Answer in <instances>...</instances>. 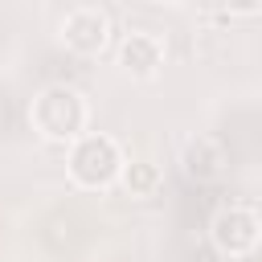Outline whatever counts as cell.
Masks as SVG:
<instances>
[{"instance_id": "cell-2", "label": "cell", "mask_w": 262, "mask_h": 262, "mask_svg": "<svg viewBox=\"0 0 262 262\" xmlns=\"http://www.w3.org/2000/svg\"><path fill=\"white\" fill-rule=\"evenodd\" d=\"M127 156L119 147L115 135H102V131H86L82 139L70 143V156H66V168H70V180L78 188H111L119 184V172H123Z\"/></svg>"}, {"instance_id": "cell-6", "label": "cell", "mask_w": 262, "mask_h": 262, "mask_svg": "<svg viewBox=\"0 0 262 262\" xmlns=\"http://www.w3.org/2000/svg\"><path fill=\"white\" fill-rule=\"evenodd\" d=\"M229 168V147L221 135H192L188 147H184V172L201 184L209 180H221Z\"/></svg>"}, {"instance_id": "cell-8", "label": "cell", "mask_w": 262, "mask_h": 262, "mask_svg": "<svg viewBox=\"0 0 262 262\" xmlns=\"http://www.w3.org/2000/svg\"><path fill=\"white\" fill-rule=\"evenodd\" d=\"M233 262H258V254H246V258H233Z\"/></svg>"}, {"instance_id": "cell-4", "label": "cell", "mask_w": 262, "mask_h": 262, "mask_svg": "<svg viewBox=\"0 0 262 262\" xmlns=\"http://www.w3.org/2000/svg\"><path fill=\"white\" fill-rule=\"evenodd\" d=\"M57 41L78 57H94L111 41V16L98 4H74L57 25Z\"/></svg>"}, {"instance_id": "cell-3", "label": "cell", "mask_w": 262, "mask_h": 262, "mask_svg": "<svg viewBox=\"0 0 262 262\" xmlns=\"http://www.w3.org/2000/svg\"><path fill=\"white\" fill-rule=\"evenodd\" d=\"M209 237L217 246V254H225L229 262L233 258H246V254H258V237H262V221L250 205H225L213 213L209 221Z\"/></svg>"}, {"instance_id": "cell-1", "label": "cell", "mask_w": 262, "mask_h": 262, "mask_svg": "<svg viewBox=\"0 0 262 262\" xmlns=\"http://www.w3.org/2000/svg\"><path fill=\"white\" fill-rule=\"evenodd\" d=\"M86 123H90V106L82 98V90L66 86V82H49L33 94L29 102V127L49 139V143H74L86 135Z\"/></svg>"}, {"instance_id": "cell-5", "label": "cell", "mask_w": 262, "mask_h": 262, "mask_svg": "<svg viewBox=\"0 0 262 262\" xmlns=\"http://www.w3.org/2000/svg\"><path fill=\"white\" fill-rule=\"evenodd\" d=\"M119 66H123V74L135 78V82L156 78L160 66H164V41H160L156 33H147V29L127 33V37L119 41Z\"/></svg>"}, {"instance_id": "cell-7", "label": "cell", "mask_w": 262, "mask_h": 262, "mask_svg": "<svg viewBox=\"0 0 262 262\" xmlns=\"http://www.w3.org/2000/svg\"><path fill=\"white\" fill-rule=\"evenodd\" d=\"M119 184H123L131 196H156L160 184H164V172H160L156 160H143V156H139V160H127V164H123Z\"/></svg>"}]
</instances>
